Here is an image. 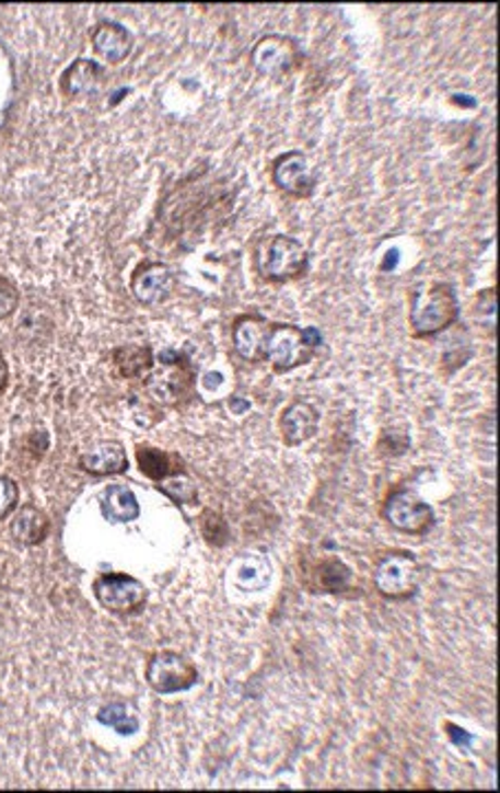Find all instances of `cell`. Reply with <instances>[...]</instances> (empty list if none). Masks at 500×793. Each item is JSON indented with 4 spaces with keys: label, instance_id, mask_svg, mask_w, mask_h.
I'll return each instance as SVG.
<instances>
[{
    "label": "cell",
    "instance_id": "6da1fadb",
    "mask_svg": "<svg viewBox=\"0 0 500 793\" xmlns=\"http://www.w3.org/2000/svg\"><path fill=\"white\" fill-rule=\"evenodd\" d=\"M232 210V196L214 183H199V179L182 181L159 206V221L175 241L182 237H199L212 221H223Z\"/></svg>",
    "mask_w": 500,
    "mask_h": 793
},
{
    "label": "cell",
    "instance_id": "7a4b0ae2",
    "mask_svg": "<svg viewBox=\"0 0 500 793\" xmlns=\"http://www.w3.org/2000/svg\"><path fill=\"white\" fill-rule=\"evenodd\" d=\"M197 370L190 357L182 350L165 348L154 357L152 370L143 377V388L150 400L165 409H182L195 396Z\"/></svg>",
    "mask_w": 500,
    "mask_h": 793
},
{
    "label": "cell",
    "instance_id": "3957f363",
    "mask_svg": "<svg viewBox=\"0 0 500 793\" xmlns=\"http://www.w3.org/2000/svg\"><path fill=\"white\" fill-rule=\"evenodd\" d=\"M458 298L452 285L432 283L426 289L410 291L408 322L415 337H432L458 320Z\"/></svg>",
    "mask_w": 500,
    "mask_h": 793
},
{
    "label": "cell",
    "instance_id": "277c9868",
    "mask_svg": "<svg viewBox=\"0 0 500 793\" xmlns=\"http://www.w3.org/2000/svg\"><path fill=\"white\" fill-rule=\"evenodd\" d=\"M322 335L315 326H295L289 322H271L265 359L271 364L274 372H291L300 366H306L317 355Z\"/></svg>",
    "mask_w": 500,
    "mask_h": 793
},
{
    "label": "cell",
    "instance_id": "5b68a950",
    "mask_svg": "<svg viewBox=\"0 0 500 793\" xmlns=\"http://www.w3.org/2000/svg\"><path fill=\"white\" fill-rule=\"evenodd\" d=\"M311 256L306 248L287 234L265 239L256 250V272L265 283H291L306 276Z\"/></svg>",
    "mask_w": 500,
    "mask_h": 793
},
{
    "label": "cell",
    "instance_id": "8992f818",
    "mask_svg": "<svg viewBox=\"0 0 500 793\" xmlns=\"http://www.w3.org/2000/svg\"><path fill=\"white\" fill-rule=\"evenodd\" d=\"M373 584L386 600H410L421 584V564L410 551H388L375 566Z\"/></svg>",
    "mask_w": 500,
    "mask_h": 793
},
{
    "label": "cell",
    "instance_id": "52a82bcc",
    "mask_svg": "<svg viewBox=\"0 0 500 793\" xmlns=\"http://www.w3.org/2000/svg\"><path fill=\"white\" fill-rule=\"evenodd\" d=\"M93 595L113 616H139L148 605V588L128 573H102L93 582Z\"/></svg>",
    "mask_w": 500,
    "mask_h": 793
},
{
    "label": "cell",
    "instance_id": "ba28073f",
    "mask_svg": "<svg viewBox=\"0 0 500 793\" xmlns=\"http://www.w3.org/2000/svg\"><path fill=\"white\" fill-rule=\"evenodd\" d=\"M300 582L309 593L322 595H353L358 590L353 568L338 555H302Z\"/></svg>",
    "mask_w": 500,
    "mask_h": 793
},
{
    "label": "cell",
    "instance_id": "9c48e42d",
    "mask_svg": "<svg viewBox=\"0 0 500 793\" xmlns=\"http://www.w3.org/2000/svg\"><path fill=\"white\" fill-rule=\"evenodd\" d=\"M382 516L393 529L408 536H426L437 522L434 509L408 487H395L386 496L382 505Z\"/></svg>",
    "mask_w": 500,
    "mask_h": 793
},
{
    "label": "cell",
    "instance_id": "30bf717a",
    "mask_svg": "<svg viewBox=\"0 0 500 793\" xmlns=\"http://www.w3.org/2000/svg\"><path fill=\"white\" fill-rule=\"evenodd\" d=\"M199 681L195 664L177 651H159L148 657L146 683L156 694H177L190 690Z\"/></svg>",
    "mask_w": 500,
    "mask_h": 793
},
{
    "label": "cell",
    "instance_id": "8fae6325",
    "mask_svg": "<svg viewBox=\"0 0 500 793\" xmlns=\"http://www.w3.org/2000/svg\"><path fill=\"white\" fill-rule=\"evenodd\" d=\"M249 60L260 76L284 78L302 65V49L291 36L267 34L254 45Z\"/></svg>",
    "mask_w": 500,
    "mask_h": 793
},
{
    "label": "cell",
    "instance_id": "7c38bea8",
    "mask_svg": "<svg viewBox=\"0 0 500 793\" xmlns=\"http://www.w3.org/2000/svg\"><path fill=\"white\" fill-rule=\"evenodd\" d=\"M271 179L278 189L295 198H309L315 192L317 179L304 152L287 150L271 163Z\"/></svg>",
    "mask_w": 500,
    "mask_h": 793
},
{
    "label": "cell",
    "instance_id": "4fadbf2b",
    "mask_svg": "<svg viewBox=\"0 0 500 793\" xmlns=\"http://www.w3.org/2000/svg\"><path fill=\"white\" fill-rule=\"evenodd\" d=\"M173 285L175 278L171 267L159 261H143L130 276V291L143 307H154L168 300Z\"/></svg>",
    "mask_w": 500,
    "mask_h": 793
},
{
    "label": "cell",
    "instance_id": "5bb4252c",
    "mask_svg": "<svg viewBox=\"0 0 500 793\" xmlns=\"http://www.w3.org/2000/svg\"><path fill=\"white\" fill-rule=\"evenodd\" d=\"M271 322L260 313H243L232 322L234 350L247 361H265Z\"/></svg>",
    "mask_w": 500,
    "mask_h": 793
},
{
    "label": "cell",
    "instance_id": "9a60e30c",
    "mask_svg": "<svg viewBox=\"0 0 500 793\" xmlns=\"http://www.w3.org/2000/svg\"><path fill=\"white\" fill-rule=\"evenodd\" d=\"M319 426V413L304 400L291 402L280 417V435L287 448H295L315 437Z\"/></svg>",
    "mask_w": 500,
    "mask_h": 793
},
{
    "label": "cell",
    "instance_id": "2e32d148",
    "mask_svg": "<svg viewBox=\"0 0 500 793\" xmlns=\"http://www.w3.org/2000/svg\"><path fill=\"white\" fill-rule=\"evenodd\" d=\"M106 80V71L100 62L91 60V58H78L71 67L65 69L62 78H60V89L67 97L80 100V97H89L93 93L100 91V87Z\"/></svg>",
    "mask_w": 500,
    "mask_h": 793
},
{
    "label": "cell",
    "instance_id": "e0dca14e",
    "mask_svg": "<svg viewBox=\"0 0 500 793\" xmlns=\"http://www.w3.org/2000/svg\"><path fill=\"white\" fill-rule=\"evenodd\" d=\"M91 43L95 54L106 60V62H124L130 51H132V36L130 32L113 21H102L100 25H95L93 34H91Z\"/></svg>",
    "mask_w": 500,
    "mask_h": 793
},
{
    "label": "cell",
    "instance_id": "ac0fdd59",
    "mask_svg": "<svg viewBox=\"0 0 500 793\" xmlns=\"http://www.w3.org/2000/svg\"><path fill=\"white\" fill-rule=\"evenodd\" d=\"M80 468L95 476L126 474L128 457L119 441H102L80 455Z\"/></svg>",
    "mask_w": 500,
    "mask_h": 793
},
{
    "label": "cell",
    "instance_id": "d6986e66",
    "mask_svg": "<svg viewBox=\"0 0 500 793\" xmlns=\"http://www.w3.org/2000/svg\"><path fill=\"white\" fill-rule=\"evenodd\" d=\"M135 455H137L139 472L143 476H148L150 481H154V483L168 479L173 474L186 472V463L177 452H168V450H161V448L141 444V446H137Z\"/></svg>",
    "mask_w": 500,
    "mask_h": 793
},
{
    "label": "cell",
    "instance_id": "ffe728a7",
    "mask_svg": "<svg viewBox=\"0 0 500 793\" xmlns=\"http://www.w3.org/2000/svg\"><path fill=\"white\" fill-rule=\"evenodd\" d=\"M10 531H12L16 542H21L25 547H36V544H43L49 538L51 520L40 507L23 505L21 509L14 512V520L10 525Z\"/></svg>",
    "mask_w": 500,
    "mask_h": 793
},
{
    "label": "cell",
    "instance_id": "44dd1931",
    "mask_svg": "<svg viewBox=\"0 0 500 793\" xmlns=\"http://www.w3.org/2000/svg\"><path fill=\"white\" fill-rule=\"evenodd\" d=\"M113 368L121 379H143L154 366V350L150 344H121L111 353Z\"/></svg>",
    "mask_w": 500,
    "mask_h": 793
},
{
    "label": "cell",
    "instance_id": "7402d4cb",
    "mask_svg": "<svg viewBox=\"0 0 500 793\" xmlns=\"http://www.w3.org/2000/svg\"><path fill=\"white\" fill-rule=\"evenodd\" d=\"M100 512L102 516L113 522V525H121V522H132L139 518L141 507L139 501L135 496V492L128 485H108L102 496H100Z\"/></svg>",
    "mask_w": 500,
    "mask_h": 793
},
{
    "label": "cell",
    "instance_id": "603a6c76",
    "mask_svg": "<svg viewBox=\"0 0 500 793\" xmlns=\"http://www.w3.org/2000/svg\"><path fill=\"white\" fill-rule=\"evenodd\" d=\"M156 490L163 492L177 505H197V501H199L197 483L188 476V472H179V474H173L168 479L159 481Z\"/></svg>",
    "mask_w": 500,
    "mask_h": 793
},
{
    "label": "cell",
    "instance_id": "cb8c5ba5",
    "mask_svg": "<svg viewBox=\"0 0 500 793\" xmlns=\"http://www.w3.org/2000/svg\"><path fill=\"white\" fill-rule=\"evenodd\" d=\"M97 721L106 727H113L119 736H132L139 732V719L124 703H108L97 712Z\"/></svg>",
    "mask_w": 500,
    "mask_h": 793
},
{
    "label": "cell",
    "instance_id": "d4e9b609",
    "mask_svg": "<svg viewBox=\"0 0 500 793\" xmlns=\"http://www.w3.org/2000/svg\"><path fill=\"white\" fill-rule=\"evenodd\" d=\"M199 529H201V536L206 538V542L212 547H225L230 542V525L219 512L206 509L199 516Z\"/></svg>",
    "mask_w": 500,
    "mask_h": 793
},
{
    "label": "cell",
    "instance_id": "484cf974",
    "mask_svg": "<svg viewBox=\"0 0 500 793\" xmlns=\"http://www.w3.org/2000/svg\"><path fill=\"white\" fill-rule=\"evenodd\" d=\"M21 503V487L14 479L0 476V520L10 518Z\"/></svg>",
    "mask_w": 500,
    "mask_h": 793
},
{
    "label": "cell",
    "instance_id": "4316f807",
    "mask_svg": "<svg viewBox=\"0 0 500 793\" xmlns=\"http://www.w3.org/2000/svg\"><path fill=\"white\" fill-rule=\"evenodd\" d=\"M19 302H21V294H19L16 285L0 276V322L16 313Z\"/></svg>",
    "mask_w": 500,
    "mask_h": 793
},
{
    "label": "cell",
    "instance_id": "83f0119b",
    "mask_svg": "<svg viewBox=\"0 0 500 793\" xmlns=\"http://www.w3.org/2000/svg\"><path fill=\"white\" fill-rule=\"evenodd\" d=\"M474 318H478L485 324V329L491 331V326L496 324V289H485L476 298Z\"/></svg>",
    "mask_w": 500,
    "mask_h": 793
},
{
    "label": "cell",
    "instance_id": "f1b7e54d",
    "mask_svg": "<svg viewBox=\"0 0 500 793\" xmlns=\"http://www.w3.org/2000/svg\"><path fill=\"white\" fill-rule=\"evenodd\" d=\"M445 734H447V738L452 740V745H456L458 749L469 747L472 740H474V736H472L469 732H465L463 727H458V725H454V723H445Z\"/></svg>",
    "mask_w": 500,
    "mask_h": 793
},
{
    "label": "cell",
    "instance_id": "f546056e",
    "mask_svg": "<svg viewBox=\"0 0 500 793\" xmlns=\"http://www.w3.org/2000/svg\"><path fill=\"white\" fill-rule=\"evenodd\" d=\"M8 383H10V366H8V361H5V355L0 353V394L5 392Z\"/></svg>",
    "mask_w": 500,
    "mask_h": 793
},
{
    "label": "cell",
    "instance_id": "4dcf8cb0",
    "mask_svg": "<svg viewBox=\"0 0 500 793\" xmlns=\"http://www.w3.org/2000/svg\"><path fill=\"white\" fill-rule=\"evenodd\" d=\"M397 261H399V252L397 250H391L388 254H386V258H384V263H382V269L386 272H393L395 269V265H397Z\"/></svg>",
    "mask_w": 500,
    "mask_h": 793
}]
</instances>
